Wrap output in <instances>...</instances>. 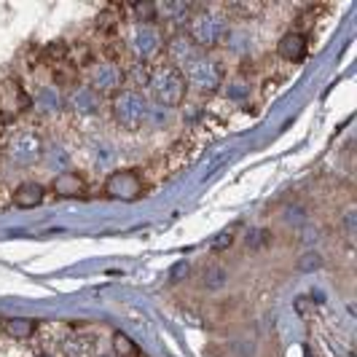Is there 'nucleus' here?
<instances>
[{
  "label": "nucleus",
  "instance_id": "f257e3e1",
  "mask_svg": "<svg viewBox=\"0 0 357 357\" xmlns=\"http://www.w3.org/2000/svg\"><path fill=\"white\" fill-rule=\"evenodd\" d=\"M113 116L116 121L129 129V132H140L143 126L151 124V116H153V107L145 100L143 91L137 89H124L116 94L113 100Z\"/></svg>",
  "mask_w": 357,
  "mask_h": 357
},
{
  "label": "nucleus",
  "instance_id": "f03ea898",
  "mask_svg": "<svg viewBox=\"0 0 357 357\" xmlns=\"http://www.w3.org/2000/svg\"><path fill=\"white\" fill-rule=\"evenodd\" d=\"M148 91L153 97V102L159 107H178L185 97V78L178 68L164 65L156 68L148 78Z\"/></svg>",
  "mask_w": 357,
  "mask_h": 357
},
{
  "label": "nucleus",
  "instance_id": "7ed1b4c3",
  "mask_svg": "<svg viewBox=\"0 0 357 357\" xmlns=\"http://www.w3.org/2000/svg\"><path fill=\"white\" fill-rule=\"evenodd\" d=\"M229 22L220 14H213V11H202V14H194L191 19V40L197 43L199 49H215L220 46L226 38H229Z\"/></svg>",
  "mask_w": 357,
  "mask_h": 357
},
{
  "label": "nucleus",
  "instance_id": "20e7f679",
  "mask_svg": "<svg viewBox=\"0 0 357 357\" xmlns=\"http://www.w3.org/2000/svg\"><path fill=\"white\" fill-rule=\"evenodd\" d=\"M185 86H191V89L197 91H204V94H210V91H218V86L223 84V73H220V65L215 62L213 56H207V54H199L197 59L185 68Z\"/></svg>",
  "mask_w": 357,
  "mask_h": 357
},
{
  "label": "nucleus",
  "instance_id": "39448f33",
  "mask_svg": "<svg viewBox=\"0 0 357 357\" xmlns=\"http://www.w3.org/2000/svg\"><path fill=\"white\" fill-rule=\"evenodd\" d=\"M6 156H8V161H14L17 167H30V164L43 159V140L38 137L36 132H30V129L17 132L8 140V145H6Z\"/></svg>",
  "mask_w": 357,
  "mask_h": 357
},
{
  "label": "nucleus",
  "instance_id": "423d86ee",
  "mask_svg": "<svg viewBox=\"0 0 357 357\" xmlns=\"http://www.w3.org/2000/svg\"><path fill=\"white\" fill-rule=\"evenodd\" d=\"M105 194L121 202H137L143 197V180L135 169H116L105 180Z\"/></svg>",
  "mask_w": 357,
  "mask_h": 357
},
{
  "label": "nucleus",
  "instance_id": "0eeeda50",
  "mask_svg": "<svg viewBox=\"0 0 357 357\" xmlns=\"http://www.w3.org/2000/svg\"><path fill=\"white\" fill-rule=\"evenodd\" d=\"M161 46H164V38H161V33L153 24H137L132 30V36H129V49L135 52V56L140 62L153 59L161 52Z\"/></svg>",
  "mask_w": 357,
  "mask_h": 357
},
{
  "label": "nucleus",
  "instance_id": "6e6552de",
  "mask_svg": "<svg viewBox=\"0 0 357 357\" xmlns=\"http://www.w3.org/2000/svg\"><path fill=\"white\" fill-rule=\"evenodd\" d=\"M126 73L116 65V62H100V65H94V70H91V89L97 91V94H110V91H119L121 89V84H124Z\"/></svg>",
  "mask_w": 357,
  "mask_h": 357
},
{
  "label": "nucleus",
  "instance_id": "1a4fd4ad",
  "mask_svg": "<svg viewBox=\"0 0 357 357\" xmlns=\"http://www.w3.org/2000/svg\"><path fill=\"white\" fill-rule=\"evenodd\" d=\"M167 54H169V59H172L178 68H183V70H185V68H188V65H191V62H194L202 52H199V46L191 40V36H188V33H178V36L169 38ZM175 65H172V68H175Z\"/></svg>",
  "mask_w": 357,
  "mask_h": 357
},
{
  "label": "nucleus",
  "instance_id": "9d476101",
  "mask_svg": "<svg viewBox=\"0 0 357 357\" xmlns=\"http://www.w3.org/2000/svg\"><path fill=\"white\" fill-rule=\"evenodd\" d=\"M68 107L78 116H94L100 110V94L91 86H75L68 94Z\"/></svg>",
  "mask_w": 357,
  "mask_h": 357
},
{
  "label": "nucleus",
  "instance_id": "9b49d317",
  "mask_svg": "<svg viewBox=\"0 0 357 357\" xmlns=\"http://www.w3.org/2000/svg\"><path fill=\"white\" fill-rule=\"evenodd\" d=\"M52 191L56 197L62 199H70V197H81L84 194V178L78 175V172H70V169H65V172H59L52 183Z\"/></svg>",
  "mask_w": 357,
  "mask_h": 357
},
{
  "label": "nucleus",
  "instance_id": "f8f14e48",
  "mask_svg": "<svg viewBox=\"0 0 357 357\" xmlns=\"http://www.w3.org/2000/svg\"><path fill=\"white\" fill-rule=\"evenodd\" d=\"M277 52L287 62H301L306 54V38L301 33H285L277 43Z\"/></svg>",
  "mask_w": 357,
  "mask_h": 357
},
{
  "label": "nucleus",
  "instance_id": "ddd939ff",
  "mask_svg": "<svg viewBox=\"0 0 357 357\" xmlns=\"http://www.w3.org/2000/svg\"><path fill=\"white\" fill-rule=\"evenodd\" d=\"M43 197H46L43 185L27 180V183H22L17 191H14V204L22 207V210H33V207H38V204L43 202Z\"/></svg>",
  "mask_w": 357,
  "mask_h": 357
},
{
  "label": "nucleus",
  "instance_id": "4468645a",
  "mask_svg": "<svg viewBox=\"0 0 357 357\" xmlns=\"http://www.w3.org/2000/svg\"><path fill=\"white\" fill-rule=\"evenodd\" d=\"M164 17V22L169 24H185L194 19V6L191 3H164V6H156V17Z\"/></svg>",
  "mask_w": 357,
  "mask_h": 357
},
{
  "label": "nucleus",
  "instance_id": "2eb2a0df",
  "mask_svg": "<svg viewBox=\"0 0 357 357\" xmlns=\"http://www.w3.org/2000/svg\"><path fill=\"white\" fill-rule=\"evenodd\" d=\"M62 352L68 357H94V344L86 336L73 333V336H68V339L62 341Z\"/></svg>",
  "mask_w": 357,
  "mask_h": 357
},
{
  "label": "nucleus",
  "instance_id": "dca6fc26",
  "mask_svg": "<svg viewBox=\"0 0 357 357\" xmlns=\"http://www.w3.org/2000/svg\"><path fill=\"white\" fill-rule=\"evenodd\" d=\"M3 331L8 336H14V339H27L36 331V320H6L3 322Z\"/></svg>",
  "mask_w": 357,
  "mask_h": 357
},
{
  "label": "nucleus",
  "instance_id": "f3484780",
  "mask_svg": "<svg viewBox=\"0 0 357 357\" xmlns=\"http://www.w3.org/2000/svg\"><path fill=\"white\" fill-rule=\"evenodd\" d=\"M38 107L46 113H56V110H62V97L56 94V89H43L38 94Z\"/></svg>",
  "mask_w": 357,
  "mask_h": 357
},
{
  "label": "nucleus",
  "instance_id": "a211bd4d",
  "mask_svg": "<svg viewBox=\"0 0 357 357\" xmlns=\"http://www.w3.org/2000/svg\"><path fill=\"white\" fill-rule=\"evenodd\" d=\"M113 352H116V357H135L137 355V344L126 333H116L113 336Z\"/></svg>",
  "mask_w": 357,
  "mask_h": 357
},
{
  "label": "nucleus",
  "instance_id": "6ab92c4d",
  "mask_svg": "<svg viewBox=\"0 0 357 357\" xmlns=\"http://www.w3.org/2000/svg\"><path fill=\"white\" fill-rule=\"evenodd\" d=\"M223 280H226V271L223 268H207L204 271V285L218 290V287H223Z\"/></svg>",
  "mask_w": 357,
  "mask_h": 357
},
{
  "label": "nucleus",
  "instance_id": "aec40b11",
  "mask_svg": "<svg viewBox=\"0 0 357 357\" xmlns=\"http://www.w3.org/2000/svg\"><path fill=\"white\" fill-rule=\"evenodd\" d=\"M320 266H322L320 252H306L304 258L298 261V268H301V271H314V268H320Z\"/></svg>",
  "mask_w": 357,
  "mask_h": 357
},
{
  "label": "nucleus",
  "instance_id": "412c9836",
  "mask_svg": "<svg viewBox=\"0 0 357 357\" xmlns=\"http://www.w3.org/2000/svg\"><path fill=\"white\" fill-rule=\"evenodd\" d=\"M135 14L143 19V24L156 22V6H135Z\"/></svg>",
  "mask_w": 357,
  "mask_h": 357
},
{
  "label": "nucleus",
  "instance_id": "4be33fe9",
  "mask_svg": "<svg viewBox=\"0 0 357 357\" xmlns=\"http://www.w3.org/2000/svg\"><path fill=\"white\" fill-rule=\"evenodd\" d=\"M100 357H116V355H100Z\"/></svg>",
  "mask_w": 357,
  "mask_h": 357
}]
</instances>
